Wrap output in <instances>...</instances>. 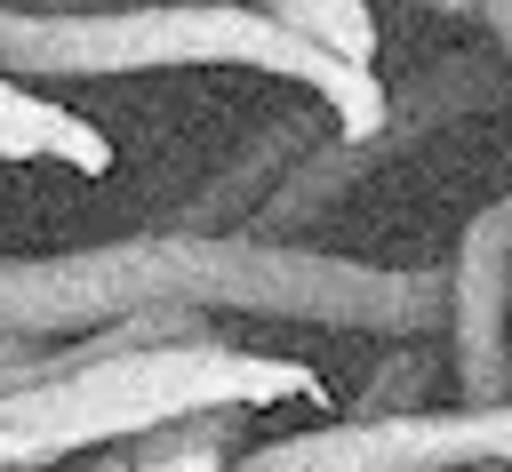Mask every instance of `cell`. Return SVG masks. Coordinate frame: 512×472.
<instances>
[{"label": "cell", "mask_w": 512, "mask_h": 472, "mask_svg": "<svg viewBox=\"0 0 512 472\" xmlns=\"http://www.w3.org/2000/svg\"><path fill=\"white\" fill-rule=\"evenodd\" d=\"M440 8H488V0H440Z\"/></svg>", "instance_id": "obj_6"}, {"label": "cell", "mask_w": 512, "mask_h": 472, "mask_svg": "<svg viewBox=\"0 0 512 472\" xmlns=\"http://www.w3.org/2000/svg\"><path fill=\"white\" fill-rule=\"evenodd\" d=\"M264 16L288 24L296 40L344 56V64H368V56H376V16H368V0H264Z\"/></svg>", "instance_id": "obj_3"}, {"label": "cell", "mask_w": 512, "mask_h": 472, "mask_svg": "<svg viewBox=\"0 0 512 472\" xmlns=\"http://www.w3.org/2000/svg\"><path fill=\"white\" fill-rule=\"evenodd\" d=\"M0 160H72L80 176H104V168H112V144H104V128H88L72 104L0 80Z\"/></svg>", "instance_id": "obj_1"}, {"label": "cell", "mask_w": 512, "mask_h": 472, "mask_svg": "<svg viewBox=\"0 0 512 472\" xmlns=\"http://www.w3.org/2000/svg\"><path fill=\"white\" fill-rule=\"evenodd\" d=\"M488 16H496V40H504V64H512V0H488Z\"/></svg>", "instance_id": "obj_4"}, {"label": "cell", "mask_w": 512, "mask_h": 472, "mask_svg": "<svg viewBox=\"0 0 512 472\" xmlns=\"http://www.w3.org/2000/svg\"><path fill=\"white\" fill-rule=\"evenodd\" d=\"M496 328H504V240L488 224H472L464 280H456V336L472 352V400H488V384H496Z\"/></svg>", "instance_id": "obj_2"}, {"label": "cell", "mask_w": 512, "mask_h": 472, "mask_svg": "<svg viewBox=\"0 0 512 472\" xmlns=\"http://www.w3.org/2000/svg\"><path fill=\"white\" fill-rule=\"evenodd\" d=\"M96 472H136V456H104V464H96Z\"/></svg>", "instance_id": "obj_5"}]
</instances>
